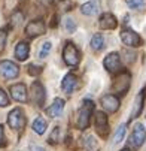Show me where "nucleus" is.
<instances>
[{"label": "nucleus", "instance_id": "1", "mask_svg": "<svg viewBox=\"0 0 146 151\" xmlns=\"http://www.w3.org/2000/svg\"><path fill=\"white\" fill-rule=\"evenodd\" d=\"M93 112H94V102L85 100V102H83V105L79 108L78 114H76V123H75L76 124V129H79V130L88 129Z\"/></svg>", "mask_w": 146, "mask_h": 151}, {"label": "nucleus", "instance_id": "2", "mask_svg": "<svg viewBox=\"0 0 146 151\" xmlns=\"http://www.w3.org/2000/svg\"><path fill=\"white\" fill-rule=\"evenodd\" d=\"M63 58H64L67 66H78L79 61H80V54H79V50L75 47L73 42H66L64 48H63Z\"/></svg>", "mask_w": 146, "mask_h": 151}, {"label": "nucleus", "instance_id": "3", "mask_svg": "<svg viewBox=\"0 0 146 151\" xmlns=\"http://www.w3.org/2000/svg\"><path fill=\"white\" fill-rule=\"evenodd\" d=\"M26 123H27V118L24 115V111L21 109V108H15L12 109L8 115V124L11 129L14 130H23L26 127Z\"/></svg>", "mask_w": 146, "mask_h": 151}, {"label": "nucleus", "instance_id": "4", "mask_svg": "<svg viewBox=\"0 0 146 151\" xmlns=\"http://www.w3.org/2000/svg\"><path fill=\"white\" fill-rule=\"evenodd\" d=\"M130 84H131V75H130V72H121L113 79L112 88L118 94H125V93L128 91V88H130Z\"/></svg>", "mask_w": 146, "mask_h": 151}, {"label": "nucleus", "instance_id": "5", "mask_svg": "<svg viewBox=\"0 0 146 151\" xmlns=\"http://www.w3.org/2000/svg\"><path fill=\"white\" fill-rule=\"evenodd\" d=\"M121 40L124 42V45L131 47V48H137L142 45V37L133 29H124L121 32Z\"/></svg>", "mask_w": 146, "mask_h": 151}, {"label": "nucleus", "instance_id": "6", "mask_svg": "<svg viewBox=\"0 0 146 151\" xmlns=\"http://www.w3.org/2000/svg\"><path fill=\"white\" fill-rule=\"evenodd\" d=\"M0 73L6 79H14L19 75V68L11 60H3L0 61Z\"/></svg>", "mask_w": 146, "mask_h": 151}, {"label": "nucleus", "instance_id": "7", "mask_svg": "<svg viewBox=\"0 0 146 151\" xmlns=\"http://www.w3.org/2000/svg\"><path fill=\"white\" fill-rule=\"evenodd\" d=\"M95 130L101 138H106L109 133V120H108L106 114L101 111H97V114H95Z\"/></svg>", "mask_w": 146, "mask_h": 151}, {"label": "nucleus", "instance_id": "8", "mask_svg": "<svg viewBox=\"0 0 146 151\" xmlns=\"http://www.w3.org/2000/svg\"><path fill=\"white\" fill-rule=\"evenodd\" d=\"M45 30H46V27H45L43 19H33V21H30V23L26 26V35L28 37L40 36V35L45 33Z\"/></svg>", "mask_w": 146, "mask_h": 151}, {"label": "nucleus", "instance_id": "9", "mask_svg": "<svg viewBox=\"0 0 146 151\" xmlns=\"http://www.w3.org/2000/svg\"><path fill=\"white\" fill-rule=\"evenodd\" d=\"M104 68H106L108 72L110 73H116L121 70V57L118 52H110L109 55H106V58H104L103 61Z\"/></svg>", "mask_w": 146, "mask_h": 151}, {"label": "nucleus", "instance_id": "10", "mask_svg": "<svg viewBox=\"0 0 146 151\" xmlns=\"http://www.w3.org/2000/svg\"><path fill=\"white\" fill-rule=\"evenodd\" d=\"M31 100L37 106H43L45 103V88L39 81H34L31 85Z\"/></svg>", "mask_w": 146, "mask_h": 151}, {"label": "nucleus", "instance_id": "11", "mask_svg": "<svg viewBox=\"0 0 146 151\" xmlns=\"http://www.w3.org/2000/svg\"><path fill=\"white\" fill-rule=\"evenodd\" d=\"M146 141V132H145V129H143V124H136L134 129H133V133L130 136V144L133 147H140L143 145Z\"/></svg>", "mask_w": 146, "mask_h": 151}, {"label": "nucleus", "instance_id": "12", "mask_svg": "<svg viewBox=\"0 0 146 151\" xmlns=\"http://www.w3.org/2000/svg\"><path fill=\"white\" fill-rule=\"evenodd\" d=\"M100 103L104 108V111H108L109 114L116 112L118 108H119V99L115 94H106V96H103L101 100H100Z\"/></svg>", "mask_w": 146, "mask_h": 151}, {"label": "nucleus", "instance_id": "13", "mask_svg": "<svg viewBox=\"0 0 146 151\" xmlns=\"http://www.w3.org/2000/svg\"><path fill=\"white\" fill-rule=\"evenodd\" d=\"M9 91H11L12 99L16 100V102H27V99H28V97H27V88H26V85L21 84V82L11 85Z\"/></svg>", "mask_w": 146, "mask_h": 151}, {"label": "nucleus", "instance_id": "14", "mask_svg": "<svg viewBox=\"0 0 146 151\" xmlns=\"http://www.w3.org/2000/svg\"><path fill=\"white\" fill-rule=\"evenodd\" d=\"M61 88L64 93L67 94H72L76 88H78V78L73 75V73H67L61 81Z\"/></svg>", "mask_w": 146, "mask_h": 151}, {"label": "nucleus", "instance_id": "15", "mask_svg": "<svg viewBox=\"0 0 146 151\" xmlns=\"http://www.w3.org/2000/svg\"><path fill=\"white\" fill-rule=\"evenodd\" d=\"M98 24H100V27H101L103 30H113V29H116V26H118V21H116V18H115L112 14L106 12V14H103V15L100 17Z\"/></svg>", "mask_w": 146, "mask_h": 151}, {"label": "nucleus", "instance_id": "16", "mask_svg": "<svg viewBox=\"0 0 146 151\" xmlns=\"http://www.w3.org/2000/svg\"><path fill=\"white\" fill-rule=\"evenodd\" d=\"M63 109H64V100L60 99V97H57V99L52 102V105L46 109V114H48V117H51V118H57V117L61 115Z\"/></svg>", "mask_w": 146, "mask_h": 151}, {"label": "nucleus", "instance_id": "17", "mask_svg": "<svg viewBox=\"0 0 146 151\" xmlns=\"http://www.w3.org/2000/svg\"><path fill=\"white\" fill-rule=\"evenodd\" d=\"M28 52H30V47L26 40H21L16 44L15 47V57L19 60V61H24L28 58Z\"/></svg>", "mask_w": 146, "mask_h": 151}, {"label": "nucleus", "instance_id": "18", "mask_svg": "<svg viewBox=\"0 0 146 151\" xmlns=\"http://www.w3.org/2000/svg\"><path fill=\"white\" fill-rule=\"evenodd\" d=\"M143 96H145V91H142V93L136 97L134 108H133V111H131V118H137L139 114L142 112V109H143Z\"/></svg>", "mask_w": 146, "mask_h": 151}, {"label": "nucleus", "instance_id": "19", "mask_svg": "<svg viewBox=\"0 0 146 151\" xmlns=\"http://www.w3.org/2000/svg\"><path fill=\"white\" fill-rule=\"evenodd\" d=\"M91 48L94 50V51H101L103 48H104V39H103V36L100 35V33H95L93 37H91Z\"/></svg>", "mask_w": 146, "mask_h": 151}, {"label": "nucleus", "instance_id": "20", "mask_svg": "<svg viewBox=\"0 0 146 151\" xmlns=\"http://www.w3.org/2000/svg\"><path fill=\"white\" fill-rule=\"evenodd\" d=\"M97 11H98V5L95 2H88L85 5H82V8H80V12L83 15H95Z\"/></svg>", "mask_w": 146, "mask_h": 151}, {"label": "nucleus", "instance_id": "21", "mask_svg": "<svg viewBox=\"0 0 146 151\" xmlns=\"http://www.w3.org/2000/svg\"><path fill=\"white\" fill-rule=\"evenodd\" d=\"M33 130L37 133V135H43L45 130H46V121L43 118L37 117L34 121H33Z\"/></svg>", "mask_w": 146, "mask_h": 151}, {"label": "nucleus", "instance_id": "22", "mask_svg": "<svg viewBox=\"0 0 146 151\" xmlns=\"http://www.w3.org/2000/svg\"><path fill=\"white\" fill-rule=\"evenodd\" d=\"M125 132H127V129H125V124H122V126L118 129V130H116L115 136H113V145L119 144V142L124 139V136H125Z\"/></svg>", "mask_w": 146, "mask_h": 151}, {"label": "nucleus", "instance_id": "23", "mask_svg": "<svg viewBox=\"0 0 146 151\" xmlns=\"http://www.w3.org/2000/svg\"><path fill=\"white\" fill-rule=\"evenodd\" d=\"M51 48H52V44H51L49 40L43 42V44H42V48H40V51H39V57H40V58H45V57L49 54Z\"/></svg>", "mask_w": 146, "mask_h": 151}, {"label": "nucleus", "instance_id": "24", "mask_svg": "<svg viewBox=\"0 0 146 151\" xmlns=\"http://www.w3.org/2000/svg\"><path fill=\"white\" fill-rule=\"evenodd\" d=\"M125 3L131 9H142L145 6V0H125Z\"/></svg>", "mask_w": 146, "mask_h": 151}, {"label": "nucleus", "instance_id": "25", "mask_svg": "<svg viewBox=\"0 0 146 151\" xmlns=\"http://www.w3.org/2000/svg\"><path fill=\"white\" fill-rule=\"evenodd\" d=\"M58 141H60V127H55L54 130H52V133L49 135V138H48V142L57 144Z\"/></svg>", "mask_w": 146, "mask_h": 151}, {"label": "nucleus", "instance_id": "26", "mask_svg": "<svg viewBox=\"0 0 146 151\" xmlns=\"http://www.w3.org/2000/svg\"><path fill=\"white\" fill-rule=\"evenodd\" d=\"M6 39H8L6 29H0V51L5 48V45H6Z\"/></svg>", "mask_w": 146, "mask_h": 151}, {"label": "nucleus", "instance_id": "27", "mask_svg": "<svg viewBox=\"0 0 146 151\" xmlns=\"http://www.w3.org/2000/svg\"><path fill=\"white\" fill-rule=\"evenodd\" d=\"M8 105H9V97L2 88H0V108H5Z\"/></svg>", "mask_w": 146, "mask_h": 151}, {"label": "nucleus", "instance_id": "28", "mask_svg": "<svg viewBox=\"0 0 146 151\" xmlns=\"http://www.w3.org/2000/svg\"><path fill=\"white\" fill-rule=\"evenodd\" d=\"M66 29H67L69 33H73V32L76 30V23H75V19H72V18H67V19H66Z\"/></svg>", "mask_w": 146, "mask_h": 151}, {"label": "nucleus", "instance_id": "29", "mask_svg": "<svg viewBox=\"0 0 146 151\" xmlns=\"http://www.w3.org/2000/svg\"><path fill=\"white\" fill-rule=\"evenodd\" d=\"M42 72V66H39V64H30L28 66V73L30 75H39Z\"/></svg>", "mask_w": 146, "mask_h": 151}, {"label": "nucleus", "instance_id": "30", "mask_svg": "<svg viewBox=\"0 0 146 151\" xmlns=\"http://www.w3.org/2000/svg\"><path fill=\"white\" fill-rule=\"evenodd\" d=\"M83 145H85V148H94L95 147V141H94V138L90 135V136H87V142H83Z\"/></svg>", "mask_w": 146, "mask_h": 151}, {"label": "nucleus", "instance_id": "31", "mask_svg": "<svg viewBox=\"0 0 146 151\" xmlns=\"http://www.w3.org/2000/svg\"><path fill=\"white\" fill-rule=\"evenodd\" d=\"M21 19H23V15L16 14V17H15V15L12 17V23H14V24H18V23H21Z\"/></svg>", "mask_w": 146, "mask_h": 151}, {"label": "nucleus", "instance_id": "32", "mask_svg": "<svg viewBox=\"0 0 146 151\" xmlns=\"http://www.w3.org/2000/svg\"><path fill=\"white\" fill-rule=\"evenodd\" d=\"M30 151H46L43 147H40V145H30Z\"/></svg>", "mask_w": 146, "mask_h": 151}, {"label": "nucleus", "instance_id": "33", "mask_svg": "<svg viewBox=\"0 0 146 151\" xmlns=\"http://www.w3.org/2000/svg\"><path fill=\"white\" fill-rule=\"evenodd\" d=\"M5 136H3V126H0V145H5Z\"/></svg>", "mask_w": 146, "mask_h": 151}, {"label": "nucleus", "instance_id": "34", "mask_svg": "<svg viewBox=\"0 0 146 151\" xmlns=\"http://www.w3.org/2000/svg\"><path fill=\"white\" fill-rule=\"evenodd\" d=\"M37 2H39L40 5H43V6H49L54 0H37Z\"/></svg>", "mask_w": 146, "mask_h": 151}, {"label": "nucleus", "instance_id": "35", "mask_svg": "<svg viewBox=\"0 0 146 151\" xmlns=\"http://www.w3.org/2000/svg\"><path fill=\"white\" fill-rule=\"evenodd\" d=\"M121 151H130L128 148H124V150H121Z\"/></svg>", "mask_w": 146, "mask_h": 151}]
</instances>
